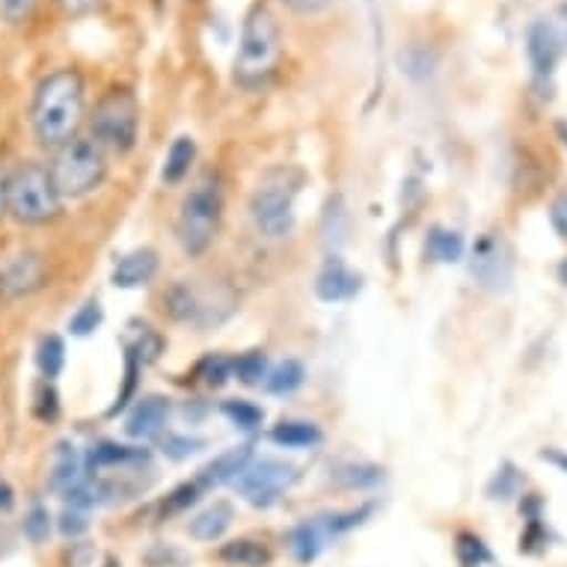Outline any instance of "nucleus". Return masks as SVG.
Listing matches in <instances>:
<instances>
[{
    "instance_id": "f257e3e1",
    "label": "nucleus",
    "mask_w": 567,
    "mask_h": 567,
    "mask_svg": "<svg viewBox=\"0 0 567 567\" xmlns=\"http://www.w3.org/2000/svg\"><path fill=\"white\" fill-rule=\"evenodd\" d=\"M86 86L78 69H54L33 90L30 128L42 150H60L84 122Z\"/></svg>"
},
{
    "instance_id": "f03ea898",
    "label": "nucleus",
    "mask_w": 567,
    "mask_h": 567,
    "mask_svg": "<svg viewBox=\"0 0 567 567\" xmlns=\"http://www.w3.org/2000/svg\"><path fill=\"white\" fill-rule=\"evenodd\" d=\"M7 215L21 226H48L63 215V196L45 164L24 161L7 176Z\"/></svg>"
},
{
    "instance_id": "7ed1b4c3",
    "label": "nucleus",
    "mask_w": 567,
    "mask_h": 567,
    "mask_svg": "<svg viewBox=\"0 0 567 567\" xmlns=\"http://www.w3.org/2000/svg\"><path fill=\"white\" fill-rule=\"evenodd\" d=\"M279 54H282L279 21L265 3H259L244 19L238 56H235V84L247 86V90L265 84L277 69Z\"/></svg>"
},
{
    "instance_id": "20e7f679",
    "label": "nucleus",
    "mask_w": 567,
    "mask_h": 567,
    "mask_svg": "<svg viewBox=\"0 0 567 567\" xmlns=\"http://www.w3.org/2000/svg\"><path fill=\"white\" fill-rule=\"evenodd\" d=\"M56 190L63 199H84L102 187L107 178V158L93 137H72L54 150V161L48 164Z\"/></svg>"
},
{
    "instance_id": "39448f33",
    "label": "nucleus",
    "mask_w": 567,
    "mask_h": 567,
    "mask_svg": "<svg viewBox=\"0 0 567 567\" xmlns=\"http://www.w3.org/2000/svg\"><path fill=\"white\" fill-rule=\"evenodd\" d=\"M300 173L291 167H274L259 178L250 196V217L259 235L279 241L295 229V196H298Z\"/></svg>"
},
{
    "instance_id": "423d86ee",
    "label": "nucleus",
    "mask_w": 567,
    "mask_h": 567,
    "mask_svg": "<svg viewBox=\"0 0 567 567\" xmlns=\"http://www.w3.org/2000/svg\"><path fill=\"white\" fill-rule=\"evenodd\" d=\"M224 217V194L217 176H203L187 190L182 212H178V241L187 256H203L217 238Z\"/></svg>"
},
{
    "instance_id": "0eeeda50",
    "label": "nucleus",
    "mask_w": 567,
    "mask_h": 567,
    "mask_svg": "<svg viewBox=\"0 0 567 567\" xmlns=\"http://www.w3.org/2000/svg\"><path fill=\"white\" fill-rule=\"evenodd\" d=\"M140 134L137 99L128 90H111L95 104L90 116V137L111 152H131Z\"/></svg>"
},
{
    "instance_id": "6e6552de",
    "label": "nucleus",
    "mask_w": 567,
    "mask_h": 567,
    "mask_svg": "<svg viewBox=\"0 0 567 567\" xmlns=\"http://www.w3.org/2000/svg\"><path fill=\"white\" fill-rule=\"evenodd\" d=\"M295 482H298V466L277 461V457H261V461L252 457L233 484L250 505L270 508L274 503H279V496L289 491Z\"/></svg>"
},
{
    "instance_id": "1a4fd4ad",
    "label": "nucleus",
    "mask_w": 567,
    "mask_h": 567,
    "mask_svg": "<svg viewBox=\"0 0 567 567\" xmlns=\"http://www.w3.org/2000/svg\"><path fill=\"white\" fill-rule=\"evenodd\" d=\"M470 270H473V277L478 279V286H484V289H508V282H512V252H508L503 238L482 235L473 247Z\"/></svg>"
},
{
    "instance_id": "9d476101",
    "label": "nucleus",
    "mask_w": 567,
    "mask_h": 567,
    "mask_svg": "<svg viewBox=\"0 0 567 567\" xmlns=\"http://www.w3.org/2000/svg\"><path fill=\"white\" fill-rule=\"evenodd\" d=\"M45 261L39 252H21L0 270V298H28L45 286Z\"/></svg>"
},
{
    "instance_id": "9b49d317",
    "label": "nucleus",
    "mask_w": 567,
    "mask_h": 567,
    "mask_svg": "<svg viewBox=\"0 0 567 567\" xmlns=\"http://www.w3.org/2000/svg\"><path fill=\"white\" fill-rule=\"evenodd\" d=\"M336 535H339V532H336L333 514L298 523V526L289 532L291 556L298 558L300 565H312V561L330 547V540H333Z\"/></svg>"
},
{
    "instance_id": "f8f14e48",
    "label": "nucleus",
    "mask_w": 567,
    "mask_h": 567,
    "mask_svg": "<svg viewBox=\"0 0 567 567\" xmlns=\"http://www.w3.org/2000/svg\"><path fill=\"white\" fill-rule=\"evenodd\" d=\"M360 286H363L360 274H353L339 256H330L316 279V295L324 300V303H342V300L357 298Z\"/></svg>"
},
{
    "instance_id": "ddd939ff",
    "label": "nucleus",
    "mask_w": 567,
    "mask_h": 567,
    "mask_svg": "<svg viewBox=\"0 0 567 567\" xmlns=\"http://www.w3.org/2000/svg\"><path fill=\"white\" fill-rule=\"evenodd\" d=\"M167 419L169 401L164 395H146L131 410L128 422H125V434L131 440H155L161 437V431L167 429Z\"/></svg>"
},
{
    "instance_id": "4468645a",
    "label": "nucleus",
    "mask_w": 567,
    "mask_h": 567,
    "mask_svg": "<svg viewBox=\"0 0 567 567\" xmlns=\"http://www.w3.org/2000/svg\"><path fill=\"white\" fill-rule=\"evenodd\" d=\"M86 464L78 446L72 440H60L54 446V457H51V475H48V484L51 491L65 496L69 491H75L78 484L86 478Z\"/></svg>"
},
{
    "instance_id": "2eb2a0df",
    "label": "nucleus",
    "mask_w": 567,
    "mask_h": 567,
    "mask_svg": "<svg viewBox=\"0 0 567 567\" xmlns=\"http://www.w3.org/2000/svg\"><path fill=\"white\" fill-rule=\"evenodd\" d=\"M526 54H529V63L538 78H549L556 72L561 45H558L556 30L549 28L547 21H538V24L529 28V33H526Z\"/></svg>"
},
{
    "instance_id": "dca6fc26",
    "label": "nucleus",
    "mask_w": 567,
    "mask_h": 567,
    "mask_svg": "<svg viewBox=\"0 0 567 567\" xmlns=\"http://www.w3.org/2000/svg\"><path fill=\"white\" fill-rule=\"evenodd\" d=\"M158 265V252L150 250V247L128 252V256H122V259L116 261V268H113V286H116V289H140V286H146V282L155 279Z\"/></svg>"
},
{
    "instance_id": "f3484780",
    "label": "nucleus",
    "mask_w": 567,
    "mask_h": 567,
    "mask_svg": "<svg viewBox=\"0 0 567 567\" xmlns=\"http://www.w3.org/2000/svg\"><path fill=\"white\" fill-rule=\"evenodd\" d=\"M146 457H150L146 449L120 446V443L104 440V443H95V446L90 449V455H86L84 464L90 473H104V470H120V466L146 464Z\"/></svg>"
},
{
    "instance_id": "a211bd4d",
    "label": "nucleus",
    "mask_w": 567,
    "mask_h": 567,
    "mask_svg": "<svg viewBox=\"0 0 567 567\" xmlns=\"http://www.w3.org/2000/svg\"><path fill=\"white\" fill-rule=\"evenodd\" d=\"M250 461H252V446H235L229 449V452H224V455H217L212 464L205 466L196 482L203 484V491H208V487H220V484H229L244 473V466L250 464Z\"/></svg>"
},
{
    "instance_id": "6ab92c4d",
    "label": "nucleus",
    "mask_w": 567,
    "mask_h": 567,
    "mask_svg": "<svg viewBox=\"0 0 567 567\" xmlns=\"http://www.w3.org/2000/svg\"><path fill=\"white\" fill-rule=\"evenodd\" d=\"M235 520V508L224 499H217L215 505H208L203 512L196 514L187 532H190V538L203 540V544H212V540H220L229 532Z\"/></svg>"
},
{
    "instance_id": "aec40b11",
    "label": "nucleus",
    "mask_w": 567,
    "mask_h": 567,
    "mask_svg": "<svg viewBox=\"0 0 567 567\" xmlns=\"http://www.w3.org/2000/svg\"><path fill=\"white\" fill-rule=\"evenodd\" d=\"M220 561L233 567H268L274 561V553H270L265 544L252 538H238V540H229L220 547Z\"/></svg>"
},
{
    "instance_id": "412c9836",
    "label": "nucleus",
    "mask_w": 567,
    "mask_h": 567,
    "mask_svg": "<svg viewBox=\"0 0 567 567\" xmlns=\"http://www.w3.org/2000/svg\"><path fill=\"white\" fill-rule=\"evenodd\" d=\"M196 161V143L194 137H176L173 146L167 150V158H164V169H161V178L164 185H178L185 182V176L190 173Z\"/></svg>"
},
{
    "instance_id": "4be33fe9",
    "label": "nucleus",
    "mask_w": 567,
    "mask_h": 567,
    "mask_svg": "<svg viewBox=\"0 0 567 567\" xmlns=\"http://www.w3.org/2000/svg\"><path fill=\"white\" fill-rule=\"evenodd\" d=\"M270 440L282 449H309L321 443V431L312 422H279L270 431Z\"/></svg>"
},
{
    "instance_id": "5701e85b",
    "label": "nucleus",
    "mask_w": 567,
    "mask_h": 567,
    "mask_svg": "<svg viewBox=\"0 0 567 567\" xmlns=\"http://www.w3.org/2000/svg\"><path fill=\"white\" fill-rule=\"evenodd\" d=\"M303 381H307L303 363L300 360H282V363L270 369L268 378H265V386L274 395H291V392H298L303 386Z\"/></svg>"
},
{
    "instance_id": "b1692460",
    "label": "nucleus",
    "mask_w": 567,
    "mask_h": 567,
    "mask_svg": "<svg viewBox=\"0 0 567 567\" xmlns=\"http://www.w3.org/2000/svg\"><path fill=\"white\" fill-rule=\"evenodd\" d=\"M37 365L45 381H54V378H60V372H63V365H65V344L60 336L51 333V336H42V339H39Z\"/></svg>"
},
{
    "instance_id": "393cba45",
    "label": "nucleus",
    "mask_w": 567,
    "mask_h": 567,
    "mask_svg": "<svg viewBox=\"0 0 567 567\" xmlns=\"http://www.w3.org/2000/svg\"><path fill=\"white\" fill-rule=\"evenodd\" d=\"M429 256L434 261H443V265H452V261H461L464 256V238L452 229H431L429 235Z\"/></svg>"
},
{
    "instance_id": "a878e982",
    "label": "nucleus",
    "mask_w": 567,
    "mask_h": 567,
    "mask_svg": "<svg viewBox=\"0 0 567 567\" xmlns=\"http://www.w3.org/2000/svg\"><path fill=\"white\" fill-rule=\"evenodd\" d=\"M233 378H238L247 386H259L268 378V357L261 351H247L238 360H233Z\"/></svg>"
},
{
    "instance_id": "bb28decb",
    "label": "nucleus",
    "mask_w": 567,
    "mask_h": 567,
    "mask_svg": "<svg viewBox=\"0 0 567 567\" xmlns=\"http://www.w3.org/2000/svg\"><path fill=\"white\" fill-rule=\"evenodd\" d=\"M224 413L235 429H241V431H256L261 429V422H265V410L256 408L252 401H244V399L226 401Z\"/></svg>"
},
{
    "instance_id": "cd10ccee",
    "label": "nucleus",
    "mask_w": 567,
    "mask_h": 567,
    "mask_svg": "<svg viewBox=\"0 0 567 567\" xmlns=\"http://www.w3.org/2000/svg\"><path fill=\"white\" fill-rule=\"evenodd\" d=\"M102 321H104L102 303H99V300H86L84 307L78 309L75 316L69 318V333L81 336V339H84V336H93L95 330L102 327Z\"/></svg>"
},
{
    "instance_id": "c85d7f7f",
    "label": "nucleus",
    "mask_w": 567,
    "mask_h": 567,
    "mask_svg": "<svg viewBox=\"0 0 567 567\" xmlns=\"http://www.w3.org/2000/svg\"><path fill=\"white\" fill-rule=\"evenodd\" d=\"M161 351H164V339H161L152 327H143L137 333V339L128 344V353L137 360L140 365H150L155 363L161 357Z\"/></svg>"
},
{
    "instance_id": "c756f323",
    "label": "nucleus",
    "mask_w": 567,
    "mask_h": 567,
    "mask_svg": "<svg viewBox=\"0 0 567 567\" xmlns=\"http://www.w3.org/2000/svg\"><path fill=\"white\" fill-rule=\"evenodd\" d=\"M196 374H199L203 383H208V386H224V383L233 378V360L224 357V353H212V357H205L203 363L196 365Z\"/></svg>"
},
{
    "instance_id": "7c9ffc66",
    "label": "nucleus",
    "mask_w": 567,
    "mask_h": 567,
    "mask_svg": "<svg viewBox=\"0 0 567 567\" xmlns=\"http://www.w3.org/2000/svg\"><path fill=\"white\" fill-rule=\"evenodd\" d=\"M203 484L196 482H185V484H178L176 491L169 493L167 499H164V505H161V512L164 514H182L187 512L190 505L199 503V496H203Z\"/></svg>"
},
{
    "instance_id": "2f4dec72",
    "label": "nucleus",
    "mask_w": 567,
    "mask_h": 567,
    "mask_svg": "<svg viewBox=\"0 0 567 567\" xmlns=\"http://www.w3.org/2000/svg\"><path fill=\"white\" fill-rule=\"evenodd\" d=\"M457 558L464 567H478L484 561H491V553L484 547V540L478 535H470V532H461L457 535Z\"/></svg>"
},
{
    "instance_id": "473e14b6",
    "label": "nucleus",
    "mask_w": 567,
    "mask_h": 567,
    "mask_svg": "<svg viewBox=\"0 0 567 567\" xmlns=\"http://www.w3.org/2000/svg\"><path fill=\"white\" fill-rule=\"evenodd\" d=\"M24 535H28L30 544H45L48 535H51V514H48L45 505H33L24 514Z\"/></svg>"
},
{
    "instance_id": "72a5a7b5",
    "label": "nucleus",
    "mask_w": 567,
    "mask_h": 567,
    "mask_svg": "<svg viewBox=\"0 0 567 567\" xmlns=\"http://www.w3.org/2000/svg\"><path fill=\"white\" fill-rule=\"evenodd\" d=\"M199 449H205V440L185 437V434H167V440L161 443V452H164L169 461H187V457H194Z\"/></svg>"
},
{
    "instance_id": "f704fd0d",
    "label": "nucleus",
    "mask_w": 567,
    "mask_h": 567,
    "mask_svg": "<svg viewBox=\"0 0 567 567\" xmlns=\"http://www.w3.org/2000/svg\"><path fill=\"white\" fill-rule=\"evenodd\" d=\"M90 529V512L86 508H75V505H65V512L60 514V532L65 538H78Z\"/></svg>"
},
{
    "instance_id": "c9c22d12",
    "label": "nucleus",
    "mask_w": 567,
    "mask_h": 567,
    "mask_svg": "<svg viewBox=\"0 0 567 567\" xmlns=\"http://www.w3.org/2000/svg\"><path fill=\"white\" fill-rule=\"evenodd\" d=\"M39 0H0V19L7 24H24L37 12Z\"/></svg>"
},
{
    "instance_id": "e433bc0d",
    "label": "nucleus",
    "mask_w": 567,
    "mask_h": 567,
    "mask_svg": "<svg viewBox=\"0 0 567 567\" xmlns=\"http://www.w3.org/2000/svg\"><path fill=\"white\" fill-rule=\"evenodd\" d=\"M520 487V475L514 473V466L505 464L503 473H496V478L491 482V499H512L514 493Z\"/></svg>"
},
{
    "instance_id": "4c0bfd02",
    "label": "nucleus",
    "mask_w": 567,
    "mask_h": 567,
    "mask_svg": "<svg viewBox=\"0 0 567 567\" xmlns=\"http://www.w3.org/2000/svg\"><path fill=\"white\" fill-rule=\"evenodd\" d=\"M37 413H39V419H45V422L56 419V413H60V399H56L54 381H45L42 386H39Z\"/></svg>"
},
{
    "instance_id": "58836bf2",
    "label": "nucleus",
    "mask_w": 567,
    "mask_h": 567,
    "mask_svg": "<svg viewBox=\"0 0 567 567\" xmlns=\"http://www.w3.org/2000/svg\"><path fill=\"white\" fill-rule=\"evenodd\" d=\"M348 487H365V484H374L381 478V470L378 466H344L342 473H339Z\"/></svg>"
},
{
    "instance_id": "ea45409f",
    "label": "nucleus",
    "mask_w": 567,
    "mask_h": 567,
    "mask_svg": "<svg viewBox=\"0 0 567 567\" xmlns=\"http://www.w3.org/2000/svg\"><path fill=\"white\" fill-rule=\"evenodd\" d=\"M549 224L558 233V238H567V194L556 196L549 205Z\"/></svg>"
},
{
    "instance_id": "a19ab883",
    "label": "nucleus",
    "mask_w": 567,
    "mask_h": 567,
    "mask_svg": "<svg viewBox=\"0 0 567 567\" xmlns=\"http://www.w3.org/2000/svg\"><path fill=\"white\" fill-rule=\"evenodd\" d=\"M16 508V487H12L3 475H0V517Z\"/></svg>"
},
{
    "instance_id": "79ce46f5",
    "label": "nucleus",
    "mask_w": 567,
    "mask_h": 567,
    "mask_svg": "<svg viewBox=\"0 0 567 567\" xmlns=\"http://www.w3.org/2000/svg\"><path fill=\"white\" fill-rule=\"evenodd\" d=\"M102 0H60V7L65 12H75V16H84V12H93Z\"/></svg>"
},
{
    "instance_id": "37998d69",
    "label": "nucleus",
    "mask_w": 567,
    "mask_h": 567,
    "mask_svg": "<svg viewBox=\"0 0 567 567\" xmlns=\"http://www.w3.org/2000/svg\"><path fill=\"white\" fill-rule=\"evenodd\" d=\"M282 3L298 12H318V10H324L327 0H282Z\"/></svg>"
},
{
    "instance_id": "c03bdc74",
    "label": "nucleus",
    "mask_w": 567,
    "mask_h": 567,
    "mask_svg": "<svg viewBox=\"0 0 567 567\" xmlns=\"http://www.w3.org/2000/svg\"><path fill=\"white\" fill-rule=\"evenodd\" d=\"M540 457H544V461H549V464H556L561 473H567V455H565V452H558V449H544V452H540Z\"/></svg>"
},
{
    "instance_id": "a18cd8bd",
    "label": "nucleus",
    "mask_w": 567,
    "mask_h": 567,
    "mask_svg": "<svg viewBox=\"0 0 567 567\" xmlns=\"http://www.w3.org/2000/svg\"><path fill=\"white\" fill-rule=\"evenodd\" d=\"M3 217H7V176L0 173V224H3Z\"/></svg>"
},
{
    "instance_id": "49530a36",
    "label": "nucleus",
    "mask_w": 567,
    "mask_h": 567,
    "mask_svg": "<svg viewBox=\"0 0 567 567\" xmlns=\"http://www.w3.org/2000/svg\"><path fill=\"white\" fill-rule=\"evenodd\" d=\"M558 137H561V143H565L567 150V122H558Z\"/></svg>"
},
{
    "instance_id": "de8ad7c7",
    "label": "nucleus",
    "mask_w": 567,
    "mask_h": 567,
    "mask_svg": "<svg viewBox=\"0 0 567 567\" xmlns=\"http://www.w3.org/2000/svg\"><path fill=\"white\" fill-rule=\"evenodd\" d=\"M558 277H561V282H565V286H567V259L561 261V268H558Z\"/></svg>"
},
{
    "instance_id": "09e8293b",
    "label": "nucleus",
    "mask_w": 567,
    "mask_h": 567,
    "mask_svg": "<svg viewBox=\"0 0 567 567\" xmlns=\"http://www.w3.org/2000/svg\"><path fill=\"white\" fill-rule=\"evenodd\" d=\"M104 567H116V561H107V565H104Z\"/></svg>"
}]
</instances>
